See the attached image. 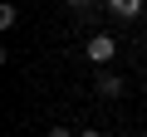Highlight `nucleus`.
<instances>
[{"label": "nucleus", "mask_w": 147, "mask_h": 137, "mask_svg": "<svg viewBox=\"0 0 147 137\" xmlns=\"http://www.w3.org/2000/svg\"><path fill=\"white\" fill-rule=\"evenodd\" d=\"M113 54H118V39H108V34H93V39H88V59H93V64H108Z\"/></svg>", "instance_id": "f257e3e1"}, {"label": "nucleus", "mask_w": 147, "mask_h": 137, "mask_svg": "<svg viewBox=\"0 0 147 137\" xmlns=\"http://www.w3.org/2000/svg\"><path fill=\"white\" fill-rule=\"evenodd\" d=\"M108 15H118V20H137V15H142V0H108Z\"/></svg>", "instance_id": "f03ea898"}, {"label": "nucleus", "mask_w": 147, "mask_h": 137, "mask_svg": "<svg viewBox=\"0 0 147 137\" xmlns=\"http://www.w3.org/2000/svg\"><path fill=\"white\" fill-rule=\"evenodd\" d=\"M93 88H98V98H118V93H123V79H113V74H98V83H93Z\"/></svg>", "instance_id": "7ed1b4c3"}, {"label": "nucleus", "mask_w": 147, "mask_h": 137, "mask_svg": "<svg viewBox=\"0 0 147 137\" xmlns=\"http://www.w3.org/2000/svg\"><path fill=\"white\" fill-rule=\"evenodd\" d=\"M0 30H15V5H0Z\"/></svg>", "instance_id": "20e7f679"}, {"label": "nucleus", "mask_w": 147, "mask_h": 137, "mask_svg": "<svg viewBox=\"0 0 147 137\" xmlns=\"http://www.w3.org/2000/svg\"><path fill=\"white\" fill-rule=\"evenodd\" d=\"M49 137H69V127H49Z\"/></svg>", "instance_id": "39448f33"}, {"label": "nucleus", "mask_w": 147, "mask_h": 137, "mask_svg": "<svg viewBox=\"0 0 147 137\" xmlns=\"http://www.w3.org/2000/svg\"><path fill=\"white\" fill-rule=\"evenodd\" d=\"M79 137H103V132H93V127H88V132H79Z\"/></svg>", "instance_id": "423d86ee"}, {"label": "nucleus", "mask_w": 147, "mask_h": 137, "mask_svg": "<svg viewBox=\"0 0 147 137\" xmlns=\"http://www.w3.org/2000/svg\"><path fill=\"white\" fill-rule=\"evenodd\" d=\"M69 5H93V0H69Z\"/></svg>", "instance_id": "0eeeda50"}]
</instances>
